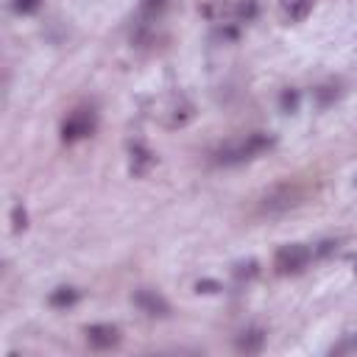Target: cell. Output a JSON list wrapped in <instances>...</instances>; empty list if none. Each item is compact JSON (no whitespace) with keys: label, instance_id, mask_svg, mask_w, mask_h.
Instances as JSON below:
<instances>
[{"label":"cell","instance_id":"20","mask_svg":"<svg viewBox=\"0 0 357 357\" xmlns=\"http://www.w3.org/2000/svg\"><path fill=\"white\" fill-rule=\"evenodd\" d=\"M11 220H14V231H22V229L28 226V212L22 209V204H17V206H14V212H11Z\"/></svg>","mask_w":357,"mask_h":357},{"label":"cell","instance_id":"8","mask_svg":"<svg viewBox=\"0 0 357 357\" xmlns=\"http://www.w3.org/2000/svg\"><path fill=\"white\" fill-rule=\"evenodd\" d=\"M128 153H131L128 170H131V176H137V178L148 176V173H151V167L156 165V153H153L148 145H142V142H134V145L128 148Z\"/></svg>","mask_w":357,"mask_h":357},{"label":"cell","instance_id":"6","mask_svg":"<svg viewBox=\"0 0 357 357\" xmlns=\"http://www.w3.org/2000/svg\"><path fill=\"white\" fill-rule=\"evenodd\" d=\"M84 335H86L89 349H95V351H106L120 343V329L114 324H92L84 329Z\"/></svg>","mask_w":357,"mask_h":357},{"label":"cell","instance_id":"21","mask_svg":"<svg viewBox=\"0 0 357 357\" xmlns=\"http://www.w3.org/2000/svg\"><path fill=\"white\" fill-rule=\"evenodd\" d=\"M218 290H220V284L212 282V279H201V282H195V293H218Z\"/></svg>","mask_w":357,"mask_h":357},{"label":"cell","instance_id":"1","mask_svg":"<svg viewBox=\"0 0 357 357\" xmlns=\"http://www.w3.org/2000/svg\"><path fill=\"white\" fill-rule=\"evenodd\" d=\"M271 148H273V137H271V134H265V131H251V134H245V137H237V139L223 142L212 156H215V165L231 167V165L251 162V159H257L259 153H265V151H271Z\"/></svg>","mask_w":357,"mask_h":357},{"label":"cell","instance_id":"19","mask_svg":"<svg viewBox=\"0 0 357 357\" xmlns=\"http://www.w3.org/2000/svg\"><path fill=\"white\" fill-rule=\"evenodd\" d=\"M346 351H357V335H346L337 346H332V354H346Z\"/></svg>","mask_w":357,"mask_h":357},{"label":"cell","instance_id":"14","mask_svg":"<svg viewBox=\"0 0 357 357\" xmlns=\"http://www.w3.org/2000/svg\"><path fill=\"white\" fill-rule=\"evenodd\" d=\"M279 106H282L284 114H296L298 106H301V95H298V89H293V86L282 89V95H279Z\"/></svg>","mask_w":357,"mask_h":357},{"label":"cell","instance_id":"7","mask_svg":"<svg viewBox=\"0 0 357 357\" xmlns=\"http://www.w3.org/2000/svg\"><path fill=\"white\" fill-rule=\"evenodd\" d=\"M134 304H137L145 315H151V318H165V315L170 312V304H167L156 290H148V287H139V290L134 293Z\"/></svg>","mask_w":357,"mask_h":357},{"label":"cell","instance_id":"12","mask_svg":"<svg viewBox=\"0 0 357 357\" xmlns=\"http://www.w3.org/2000/svg\"><path fill=\"white\" fill-rule=\"evenodd\" d=\"M312 3L315 0H279V8H282V17L287 22H301L312 11Z\"/></svg>","mask_w":357,"mask_h":357},{"label":"cell","instance_id":"17","mask_svg":"<svg viewBox=\"0 0 357 357\" xmlns=\"http://www.w3.org/2000/svg\"><path fill=\"white\" fill-rule=\"evenodd\" d=\"M234 17H237L240 22L254 20V17H257V0H240V3H234Z\"/></svg>","mask_w":357,"mask_h":357},{"label":"cell","instance_id":"18","mask_svg":"<svg viewBox=\"0 0 357 357\" xmlns=\"http://www.w3.org/2000/svg\"><path fill=\"white\" fill-rule=\"evenodd\" d=\"M8 6H11V11L14 14H33L39 6H42V0H8Z\"/></svg>","mask_w":357,"mask_h":357},{"label":"cell","instance_id":"15","mask_svg":"<svg viewBox=\"0 0 357 357\" xmlns=\"http://www.w3.org/2000/svg\"><path fill=\"white\" fill-rule=\"evenodd\" d=\"M231 273H234V279H237V282H251V279L259 273V262H257V259L237 262V265L231 268Z\"/></svg>","mask_w":357,"mask_h":357},{"label":"cell","instance_id":"22","mask_svg":"<svg viewBox=\"0 0 357 357\" xmlns=\"http://www.w3.org/2000/svg\"><path fill=\"white\" fill-rule=\"evenodd\" d=\"M354 273H357V262H354Z\"/></svg>","mask_w":357,"mask_h":357},{"label":"cell","instance_id":"4","mask_svg":"<svg viewBox=\"0 0 357 357\" xmlns=\"http://www.w3.org/2000/svg\"><path fill=\"white\" fill-rule=\"evenodd\" d=\"M301 201H304V190H301L298 184L282 181V184H276V187H271V190L265 192L259 209L268 212V215H276V212H287V209L298 206Z\"/></svg>","mask_w":357,"mask_h":357},{"label":"cell","instance_id":"11","mask_svg":"<svg viewBox=\"0 0 357 357\" xmlns=\"http://www.w3.org/2000/svg\"><path fill=\"white\" fill-rule=\"evenodd\" d=\"M262 346H265V332L259 326H248L237 335V351L257 354V351H262Z\"/></svg>","mask_w":357,"mask_h":357},{"label":"cell","instance_id":"16","mask_svg":"<svg viewBox=\"0 0 357 357\" xmlns=\"http://www.w3.org/2000/svg\"><path fill=\"white\" fill-rule=\"evenodd\" d=\"M312 95H315L318 106H321V109H326L329 103H335V100L340 98V89H337L335 84H324V86H318V89H315Z\"/></svg>","mask_w":357,"mask_h":357},{"label":"cell","instance_id":"9","mask_svg":"<svg viewBox=\"0 0 357 357\" xmlns=\"http://www.w3.org/2000/svg\"><path fill=\"white\" fill-rule=\"evenodd\" d=\"M167 8V0H139V8H137V25H139V33H148V28L153 22L162 20Z\"/></svg>","mask_w":357,"mask_h":357},{"label":"cell","instance_id":"5","mask_svg":"<svg viewBox=\"0 0 357 357\" xmlns=\"http://www.w3.org/2000/svg\"><path fill=\"white\" fill-rule=\"evenodd\" d=\"M95 128H98L95 112H92L89 106H78V109H73V112L64 117V123H61V139H64V142H78V139L92 137Z\"/></svg>","mask_w":357,"mask_h":357},{"label":"cell","instance_id":"2","mask_svg":"<svg viewBox=\"0 0 357 357\" xmlns=\"http://www.w3.org/2000/svg\"><path fill=\"white\" fill-rule=\"evenodd\" d=\"M153 117L165 126V128H181L195 117V106L184 98V95H165L156 100V112Z\"/></svg>","mask_w":357,"mask_h":357},{"label":"cell","instance_id":"3","mask_svg":"<svg viewBox=\"0 0 357 357\" xmlns=\"http://www.w3.org/2000/svg\"><path fill=\"white\" fill-rule=\"evenodd\" d=\"M312 259V248L304 243H284L273 254V271L279 276H296L301 273Z\"/></svg>","mask_w":357,"mask_h":357},{"label":"cell","instance_id":"10","mask_svg":"<svg viewBox=\"0 0 357 357\" xmlns=\"http://www.w3.org/2000/svg\"><path fill=\"white\" fill-rule=\"evenodd\" d=\"M201 14H204L206 20H212V22H218V25L237 20V17H234V3H229V0H209V3L201 6Z\"/></svg>","mask_w":357,"mask_h":357},{"label":"cell","instance_id":"13","mask_svg":"<svg viewBox=\"0 0 357 357\" xmlns=\"http://www.w3.org/2000/svg\"><path fill=\"white\" fill-rule=\"evenodd\" d=\"M81 298V293L75 290V287H70V284H61V287H56L53 293H50V307H56V310H67V307H73L75 301Z\"/></svg>","mask_w":357,"mask_h":357}]
</instances>
